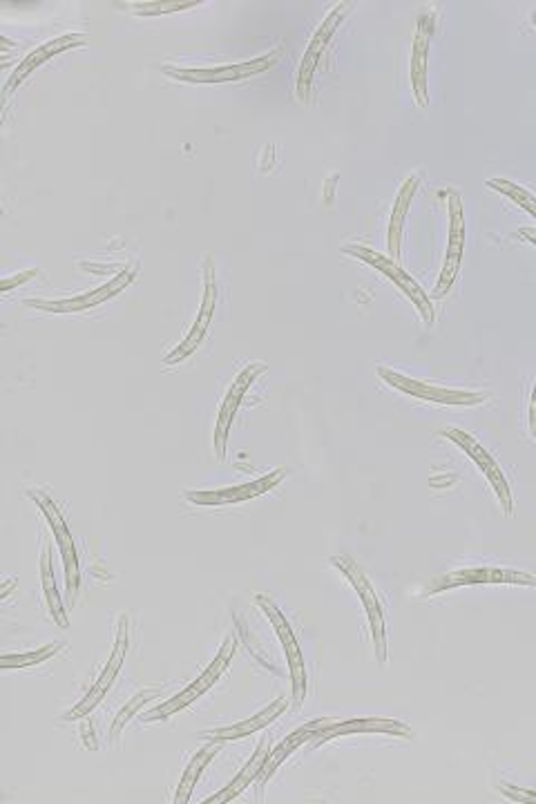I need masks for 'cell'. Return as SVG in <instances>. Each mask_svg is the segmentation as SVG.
<instances>
[{
    "instance_id": "cb8c5ba5",
    "label": "cell",
    "mask_w": 536,
    "mask_h": 804,
    "mask_svg": "<svg viewBox=\"0 0 536 804\" xmlns=\"http://www.w3.org/2000/svg\"><path fill=\"white\" fill-rule=\"evenodd\" d=\"M222 746L220 744H206L203 749H199L197 753H195V758H192V762L188 764V769H186V773H183V777H181V782H179V789H177V795H175V802L177 804H186L188 800H190V795H192V791H195V786H197V782H199V777H201V771L208 766V762L214 758V755H218V751H220Z\"/></svg>"
},
{
    "instance_id": "1f68e13d",
    "label": "cell",
    "mask_w": 536,
    "mask_h": 804,
    "mask_svg": "<svg viewBox=\"0 0 536 804\" xmlns=\"http://www.w3.org/2000/svg\"><path fill=\"white\" fill-rule=\"evenodd\" d=\"M36 273H39V271H25V273L17 275V280H14V282H3V291H10V289H12V284H23V282L32 280Z\"/></svg>"
},
{
    "instance_id": "d6986e66",
    "label": "cell",
    "mask_w": 536,
    "mask_h": 804,
    "mask_svg": "<svg viewBox=\"0 0 536 804\" xmlns=\"http://www.w3.org/2000/svg\"><path fill=\"white\" fill-rule=\"evenodd\" d=\"M429 36H432V19L422 17L418 21V32L413 39L411 52V87L416 103L420 107L427 105V54H429Z\"/></svg>"
},
{
    "instance_id": "d6a6232c",
    "label": "cell",
    "mask_w": 536,
    "mask_h": 804,
    "mask_svg": "<svg viewBox=\"0 0 536 804\" xmlns=\"http://www.w3.org/2000/svg\"><path fill=\"white\" fill-rule=\"evenodd\" d=\"M521 236L532 244V247H536V231H534V228H521Z\"/></svg>"
},
{
    "instance_id": "5bb4252c",
    "label": "cell",
    "mask_w": 536,
    "mask_h": 804,
    "mask_svg": "<svg viewBox=\"0 0 536 804\" xmlns=\"http://www.w3.org/2000/svg\"><path fill=\"white\" fill-rule=\"evenodd\" d=\"M266 369V365H251L246 367L238 380L233 383V387L229 389L222 409H220V418H218V427H214V453H218L220 461H224L227 456V440H229V431H231V422L240 409V403L244 398V394L251 389V385L255 383V378Z\"/></svg>"
},
{
    "instance_id": "ffe728a7",
    "label": "cell",
    "mask_w": 536,
    "mask_h": 804,
    "mask_svg": "<svg viewBox=\"0 0 536 804\" xmlns=\"http://www.w3.org/2000/svg\"><path fill=\"white\" fill-rule=\"evenodd\" d=\"M286 711V700L280 698L275 700L273 704H269L262 713H258L253 720H246V722H240V724H233V727H224V729H214V731H206L201 733V738L206 740H212V742H233V740H240V738H246L260 729H264L266 724H271L275 718H280L282 713Z\"/></svg>"
},
{
    "instance_id": "6da1fadb",
    "label": "cell",
    "mask_w": 536,
    "mask_h": 804,
    "mask_svg": "<svg viewBox=\"0 0 536 804\" xmlns=\"http://www.w3.org/2000/svg\"><path fill=\"white\" fill-rule=\"evenodd\" d=\"M235 648H238L235 637H229V639L224 641L222 650L218 652V657L212 659V664H210V666L201 672V677H199V679H195V681L186 688V691H181L179 696H175V698H172V700H168L166 704H161V707H157L155 711L146 713L141 720H144V722L168 720V718H170V716H175L177 711H183L186 707H190L197 698H201V696L208 691V688H212V686H214V681H218V679L222 677V672L227 670L229 661H231V659H233V655H235Z\"/></svg>"
},
{
    "instance_id": "7c38bea8",
    "label": "cell",
    "mask_w": 536,
    "mask_h": 804,
    "mask_svg": "<svg viewBox=\"0 0 536 804\" xmlns=\"http://www.w3.org/2000/svg\"><path fill=\"white\" fill-rule=\"evenodd\" d=\"M450 244H448V255H445V267L441 271V280L434 289V297H443L461 269V260H463V251H465V215H463V203L461 197L456 192H450Z\"/></svg>"
},
{
    "instance_id": "e0dca14e",
    "label": "cell",
    "mask_w": 536,
    "mask_h": 804,
    "mask_svg": "<svg viewBox=\"0 0 536 804\" xmlns=\"http://www.w3.org/2000/svg\"><path fill=\"white\" fill-rule=\"evenodd\" d=\"M214 302H218V289H214V280H212V264L210 260L206 262V289H203V302H201V309H199V315H197V322L190 331V335L183 340V344H179V347L164 361L166 365H177L181 361H186L206 335L208 326H210V320H212V313H214Z\"/></svg>"
},
{
    "instance_id": "4dcf8cb0",
    "label": "cell",
    "mask_w": 536,
    "mask_h": 804,
    "mask_svg": "<svg viewBox=\"0 0 536 804\" xmlns=\"http://www.w3.org/2000/svg\"><path fill=\"white\" fill-rule=\"evenodd\" d=\"M529 429H532V436L536 438V385H534V391L529 398Z\"/></svg>"
},
{
    "instance_id": "4fadbf2b",
    "label": "cell",
    "mask_w": 536,
    "mask_h": 804,
    "mask_svg": "<svg viewBox=\"0 0 536 804\" xmlns=\"http://www.w3.org/2000/svg\"><path fill=\"white\" fill-rule=\"evenodd\" d=\"M137 275V267H130V269H124L117 278H113L111 282H107L105 286L92 291V293H85V295H78V297H70V300H56V302H43V300H28L25 304L32 306V309H41V311H50V313H76V311H85V309H92L105 300L115 297L117 293H122Z\"/></svg>"
},
{
    "instance_id": "83f0119b",
    "label": "cell",
    "mask_w": 536,
    "mask_h": 804,
    "mask_svg": "<svg viewBox=\"0 0 536 804\" xmlns=\"http://www.w3.org/2000/svg\"><path fill=\"white\" fill-rule=\"evenodd\" d=\"M161 696V691H146V693H139L137 698H133L122 711H119V716L115 718V722H113V740L117 742L119 740V735H122V731L126 729V724L130 722V718L141 709V707H146L148 702H153V700H157Z\"/></svg>"
},
{
    "instance_id": "4316f807",
    "label": "cell",
    "mask_w": 536,
    "mask_h": 804,
    "mask_svg": "<svg viewBox=\"0 0 536 804\" xmlns=\"http://www.w3.org/2000/svg\"><path fill=\"white\" fill-rule=\"evenodd\" d=\"M487 186H490L492 190L503 192L505 197L514 199V201H516L523 210H527V212L536 219V197H534V195H529L525 188H521V186H516V184H512V181H507V179H490V181H487Z\"/></svg>"
},
{
    "instance_id": "836d02e7",
    "label": "cell",
    "mask_w": 536,
    "mask_h": 804,
    "mask_svg": "<svg viewBox=\"0 0 536 804\" xmlns=\"http://www.w3.org/2000/svg\"><path fill=\"white\" fill-rule=\"evenodd\" d=\"M12 586H14V582H8V586H6V591H3V599L8 597V593L12 591Z\"/></svg>"
},
{
    "instance_id": "8992f818",
    "label": "cell",
    "mask_w": 536,
    "mask_h": 804,
    "mask_svg": "<svg viewBox=\"0 0 536 804\" xmlns=\"http://www.w3.org/2000/svg\"><path fill=\"white\" fill-rule=\"evenodd\" d=\"M481 584H505V586H536V577L527 572L518 570H503V567H472V570H459L450 572L445 577H439L429 593H441L456 586H481Z\"/></svg>"
},
{
    "instance_id": "7a4b0ae2",
    "label": "cell",
    "mask_w": 536,
    "mask_h": 804,
    "mask_svg": "<svg viewBox=\"0 0 536 804\" xmlns=\"http://www.w3.org/2000/svg\"><path fill=\"white\" fill-rule=\"evenodd\" d=\"M343 253H347V255H351V258H356V260H360V262L378 269L382 275H387L418 306L424 324H432L434 322V306H432V302H429V295L391 258H385V255H380V253H376V251H371L367 247H356V244L345 247Z\"/></svg>"
},
{
    "instance_id": "ba28073f",
    "label": "cell",
    "mask_w": 536,
    "mask_h": 804,
    "mask_svg": "<svg viewBox=\"0 0 536 804\" xmlns=\"http://www.w3.org/2000/svg\"><path fill=\"white\" fill-rule=\"evenodd\" d=\"M378 376L393 389L398 391H404L413 398H420V400H429V403H439V405H481L487 400L485 394H472V391H456V389H441V387H432V385H424V383H418V380H411L398 372H391V369H385L380 367L378 369Z\"/></svg>"
},
{
    "instance_id": "484cf974",
    "label": "cell",
    "mask_w": 536,
    "mask_h": 804,
    "mask_svg": "<svg viewBox=\"0 0 536 804\" xmlns=\"http://www.w3.org/2000/svg\"><path fill=\"white\" fill-rule=\"evenodd\" d=\"M63 648V644H48L43 648H39L36 652H6L0 657V666L6 670H19V668H28L34 664H41L50 657H54L59 650Z\"/></svg>"
},
{
    "instance_id": "7402d4cb",
    "label": "cell",
    "mask_w": 536,
    "mask_h": 804,
    "mask_svg": "<svg viewBox=\"0 0 536 804\" xmlns=\"http://www.w3.org/2000/svg\"><path fill=\"white\" fill-rule=\"evenodd\" d=\"M418 177H409L398 197H396V203H393V212H391V221H389V236H387V247H389V255L391 260L396 262L400 258V238H402V223H404V217L409 212V206H411V199L416 195V188H418Z\"/></svg>"
},
{
    "instance_id": "ac0fdd59",
    "label": "cell",
    "mask_w": 536,
    "mask_h": 804,
    "mask_svg": "<svg viewBox=\"0 0 536 804\" xmlns=\"http://www.w3.org/2000/svg\"><path fill=\"white\" fill-rule=\"evenodd\" d=\"M83 41H85V36H81V34H65V36H59V39H54V41H50V43H45V45H41L39 50H34L30 56H25L23 59V63L17 67V72L12 74V79L8 81V85H6V96L14 90V87H19L36 67H41L48 59H52V56H56V54H61V52H65V50H70V48H78V45H83Z\"/></svg>"
},
{
    "instance_id": "d4e9b609",
    "label": "cell",
    "mask_w": 536,
    "mask_h": 804,
    "mask_svg": "<svg viewBox=\"0 0 536 804\" xmlns=\"http://www.w3.org/2000/svg\"><path fill=\"white\" fill-rule=\"evenodd\" d=\"M41 577H43V593H45V599H48V606H50V613L54 617V622L61 626V628H67L70 622H67V615L63 610V604H61V597H59V591H56V582H54V570H52V550L50 545L43 547V556H41Z\"/></svg>"
},
{
    "instance_id": "3957f363",
    "label": "cell",
    "mask_w": 536,
    "mask_h": 804,
    "mask_svg": "<svg viewBox=\"0 0 536 804\" xmlns=\"http://www.w3.org/2000/svg\"><path fill=\"white\" fill-rule=\"evenodd\" d=\"M332 563L345 572V577L351 582V586L356 588L358 597L365 604L367 617H369V626H371V635H374V646H376V657L380 664L387 661V633H385V617H382V608L380 602L371 588V584L367 582V577L362 574V570L358 567V563H354L349 556H332Z\"/></svg>"
},
{
    "instance_id": "f546056e",
    "label": "cell",
    "mask_w": 536,
    "mask_h": 804,
    "mask_svg": "<svg viewBox=\"0 0 536 804\" xmlns=\"http://www.w3.org/2000/svg\"><path fill=\"white\" fill-rule=\"evenodd\" d=\"M197 3H146V6H135L139 8L141 14H161V12H175V10H186V8H195Z\"/></svg>"
},
{
    "instance_id": "52a82bcc",
    "label": "cell",
    "mask_w": 536,
    "mask_h": 804,
    "mask_svg": "<svg viewBox=\"0 0 536 804\" xmlns=\"http://www.w3.org/2000/svg\"><path fill=\"white\" fill-rule=\"evenodd\" d=\"M28 497H30L32 501H36V503H39L41 512H43V514L48 516V521H50L52 532L56 534V541H59V545H61V554H63V563H65L67 597H70V602L74 604V599H76V595H78V582H81V577H78V556H76V547H74L72 534H70V530H67V523H65V519H63L61 510L54 505V501H52L48 494H43L41 490H30V492H28Z\"/></svg>"
},
{
    "instance_id": "603a6c76",
    "label": "cell",
    "mask_w": 536,
    "mask_h": 804,
    "mask_svg": "<svg viewBox=\"0 0 536 804\" xmlns=\"http://www.w3.org/2000/svg\"><path fill=\"white\" fill-rule=\"evenodd\" d=\"M266 758H269V738H264L262 740V744L258 746V751H255V755H253V760L238 773V777L224 789V791H220L218 795H214V797H208L206 802L208 804H224V802H231V800H235L251 782H255L258 780V775H260V771H262V766H264V762H266Z\"/></svg>"
},
{
    "instance_id": "9c48e42d",
    "label": "cell",
    "mask_w": 536,
    "mask_h": 804,
    "mask_svg": "<svg viewBox=\"0 0 536 804\" xmlns=\"http://www.w3.org/2000/svg\"><path fill=\"white\" fill-rule=\"evenodd\" d=\"M126 650H128V617L124 615L122 622H119L117 644H115V650H113L111 661H107V666H105L103 675L98 677V681L90 688V693L85 696V700H81L70 713L63 716L65 722L81 720V718H85L87 713H92L101 704V700L105 698V693L111 691V686H113V681H115V677H117V672H119V668H122V664L126 659Z\"/></svg>"
},
{
    "instance_id": "277c9868",
    "label": "cell",
    "mask_w": 536,
    "mask_h": 804,
    "mask_svg": "<svg viewBox=\"0 0 536 804\" xmlns=\"http://www.w3.org/2000/svg\"><path fill=\"white\" fill-rule=\"evenodd\" d=\"M282 56V50H275L266 56H260L255 61H246V63H231V65H222V67H164V74H168L175 81H183V83H224V81H242L246 76L260 74L269 67H273Z\"/></svg>"
},
{
    "instance_id": "9a60e30c",
    "label": "cell",
    "mask_w": 536,
    "mask_h": 804,
    "mask_svg": "<svg viewBox=\"0 0 536 804\" xmlns=\"http://www.w3.org/2000/svg\"><path fill=\"white\" fill-rule=\"evenodd\" d=\"M351 733H387V735H400V738H409L411 731L407 724L398 722V720H382V718H360V720H349V722H327L322 727L313 740L311 746H319L334 738L340 735H351Z\"/></svg>"
},
{
    "instance_id": "8fae6325",
    "label": "cell",
    "mask_w": 536,
    "mask_h": 804,
    "mask_svg": "<svg viewBox=\"0 0 536 804\" xmlns=\"http://www.w3.org/2000/svg\"><path fill=\"white\" fill-rule=\"evenodd\" d=\"M347 3H340L338 8H334V12L327 17V21L319 25V30L315 32V36L311 39V45L308 50L304 52V59L299 63V70H297V96L302 101H308V94H311V81H313V72H315V65L319 63V56L325 54L336 28L343 23L345 14H347Z\"/></svg>"
},
{
    "instance_id": "2e32d148",
    "label": "cell",
    "mask_w": 536,
    "mask_h": 804,
    "mask_svg": "<svg viewBox=\"0 0 536 804\" xmlns=\"http://www.w3.org/2000/svg\"><path fill=\"white\" fill-rule=\"evenodd\" d=\"M286 477V470H277L273 474H266L253 483L238 485V488H224L218 492H186L188 503L192 505H229V503H242L249 499H255L269 490H273L282 479Z\"/></svg>"
},
{
    "instance_id": "f1b7e54d",
    "label": "cell",
    "mask_w": 536,
    "mask_h": 804,
    "mask_svg": "<svg viewBox=\"0 0 536 804\" xmlns=\"http://www.w3.org/2000/svg\"><path fill=\"white\" fill-rule=\"evenodd\" d=\"M498 791L507 800H514V802H534L536 804V791H532V789H518V786H512V784H501Z\"/></svg>"
},
{
    "instance_id": "44dd1931",
    "label": "cell",
    "mask_w": 536,
    "mask_h": 804,
    "mask_svg": "<svg viewBox=\"0 0 536 804\" xmlns=\"http://www.w3.org/2000/svg\"><path fill=\"white\" fill-rule=\"evenodd\" d=\"M329 720H319V722H311V724H306V727H302V729H297L295 733H291L284 742H280V746L275 749V751H271L269 753V758H266V762H264V766H262V771H260V775H258V784H260V789L269 782V777L277 771V766L297 749V746H302L304 742H311L313 740V735L322 729V727H325Z\"/></svg>"
},
{
    "instance_id": "5b68a950",
    "label": "cell",
    "mask_w": 536,
    "mask_h": 804,
    "mask_svg": "<svg viewBox=\"0 0 536 804\" xmlns=\"http://www.w3.org/2000/svg\"><path fill=\"white\" fill-rule=\"evenodd\" d=\"M260 608L266 613L269 622L273 624L280 641H282V648L286 652V664H288V670H291V679H293V704L295 709L302 707L304 698H306V670H304V657H302V650L297 646V639L286 622V617L282 615V610L264 595H258L255 597Z\"/></svg>"
},
{
    "instance_id": "30bf717a",
    "label": "cell",
    "mask_w": 536,
    "mask_h": 804,
    "mask_svg": "<svg viewBox=\"0 0 536 804\" xmlns=\"http://www.w3.org/2000/svg\"><path fill=\"white\" fill-rule=\"evenodd\" d=\"M443 436L445 438H450V440H454L456 445H461L465 451H467V456L472 458V461L479 466V470L487 477V481L492 483V488H494V492H496V497H498V503H501V508H503V512L509 516L512 512H514V503H512V492H509V485H507V481H505V477H503V472H501V468L494 463V458L470 436V434H465V431H461V429H448V431H443Z\"/></svg>"
}]
</instances>
